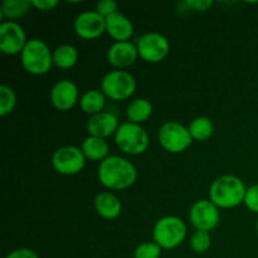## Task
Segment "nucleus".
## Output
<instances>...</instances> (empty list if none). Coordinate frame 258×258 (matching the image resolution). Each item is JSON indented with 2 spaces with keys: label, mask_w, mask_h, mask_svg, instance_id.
Segmentation results:
<instances>
[{
  "label": "nucleus",
  "mask_w": 258,
  "mask_h": 258,
  "mask_svg": "<svg viewBox=\"0 0 258 258\" xmlns=\"http://www.w3.org/2000/svg\"><path fill=\"white\" fill-rule=\"evenodd\" d=\"M97 176L105 188L110 190H125L134 185L138 178V170L127 159L111 155L100 163Z\"/></svg>",
  "instance_id": "1"
},
{
  "label": "nucleus",
  "mask_w": 258,
  "mask_h": 258,
  "mask_svg": "<svg viewBox=\"0 0 258 258\" xmlns=\"http://www.w3.org/2000/svg\"><path fill=\"white\" fill-rule=\"evenodd\" d=\"M247 188L243 181L234 175H222L209 188V201L218 208L229 209L244 202Z\"/></svg>",
  "instance_id": "2"
},
{
  "label": "nucleus",
  "mask_w": 258,
  "mask_h": 258,
  "mask_svg": "<svg viewBox=\"0 0 258 258\" xmlns=\"http://www.w3.org/2000/svg\"><path fill=\"white\" fill-rule=\"evenodd\" d=\"M20 62L28 73L43 76L50 71L53 66V55L43 40L29 39L20 53Z\"/></svg>",
  "instance_id": "3"
},
{
  "label": "nucleus",
  "mask_w": 258,
  "mask_h": 258,
  "mask_svg": "<svg viewBox=\"0 0 258 258\" xmlns=\"http://www.w3.org/2000/svg\"><path fill=\"white\" fill-rule=\"evenodd\" d=\"M186 237V226L179 217L166 216L158 219L153 229V238L163 249H174Z\"/></svg>",
  "instance_id": "4"
},
{
  "label": "nucleus",
  "mask_w": 258,
  "mask_h": 258,
  "mask_svg": "<svg viewBox=\"0 0 258 258\" xmlns=\"http://www.w3.org/2000/svg\"><path fill=\"white\" fill-rule=\"evenodd\" d=\"M115 143L122 153L127 155H140L149 146V135L141 125L123 122L115 134Z\"/></svg>",
  "instance_id": "5"
},
{
  "label": "nucleus",
  "mask_w": 258,
  "mask_h": 258,
  "mask_svg": "<svg viewBox=\"0 0 258 258\" xmlns=\"http://www.w3.org/2000/svg\"><path fill=\"white\" fill-rule=\"evenodd\" d=\"M136 90V81L126 71H111L101 81V91L106 97L113 101L127 100Z\"/></svg>",
  "instance_id": "6"
},
{
  "label": "nucleus",
  "mask_w": 258,
  "mask_h": 258,
  "mask_svg": "<svg viewBox=\"0 0 258 258\" xmlns=\"http://www.w3.org/2000/svg\"><path fill=\"white\" fill-rule=\"evenodd\" d=\"M158 140L166 151L179 154L191 145V136L188 127L175 121H169L161 125L158 133Z\"/></svg>",
  "instance_id": "7"
},
{
  "label": "nucleus",
  "mask_w": 258,
  "mask_h": 258,
  "mask_svg": "<svg viewBox=\"0 0 258 258\" xmlns=\"http://www.w3.org/2000/svg\"><path fill=\"white\" fill-rule=\"evenodd\" d=\"M86 165V156L82 149L77 146H62L52 155V166L62 175H76L81 173Z\"/></svg>",
  "instance_id": "8"
},
{
  "label": "nucleus",
  "mask_w": 258,
  "mask_h": 258,
  "mask_svg": "<svg viewBox=\"0 0 258 258\" xmlns=\"http://www.w3.org/2000/svg\"><path fill=\"white\" fill-rule=\"evenodd\" d=\"M139 57L148 63H159L165 59L170 50L166 37L156 32L146 33L136 40Z\"/></svg>",
  "instance_id": "9"
},
{
  "label": "nucleus",
  "mask_w": 258,
  "mask_h": 258,
  "mask_svg": "<svg viewBox=\"0 0 258 258\" xmlns=\"http://www.w3.org/2000/svg\"><path fill=\"white\" fill-rule=\"evenodd\" d=\"M189 221L197 231L211 232L221 221V213L216 204L208 199L196 202L189 211Z\"/></svg>",
  "instance_id": "10"
},
{
  "label": "nucleus",
  "mask_w": 258,
  "mask_h": 258,
  "mask_svg": "<svg viewBox=\"0 0 258 258\" xmlns=\"http://www.w3.org/2000/svg\"><path fill=\"white\" fill-rule=\"evenodd\" d=\"M27 43L25 30L17 22L7 20L0 24V49L4 54H20Z\"/></svg>",
  "instance_id": "11"
},
{
  "label": "nucleus",
  "mask_w": 258,
  "mask_h": 258,
  "mask_svg": "<svg viewBox=\"0 0 258 258\" xmlns=\"http://www.w3.org/2000/svg\"><path fill=\"white\" fill-rule=\"evenodd\" d=\"M73 28L76 34L82 39H97L106 32V19L96 10H87L76 17Z\"/></svg>",
  "instance_id": "12"
},
{
  "label": "nucleus",
  "mask_w": 258,
  "mask_h": 258,
  "mask_svg": "<svg viewBox=\"0 0 258 258\" xmlns=\"http://www.w3.org/2000/svg\"><path fill=\"white\" fill-rule=\"evenodd\" d=\"M80 102L78 88L72 81H58L50 90V103L58 111H68Z\"/></svg>",
  "instance_id": "13"
},
{
  "label": "nucleus",
  "mask_w": 258,
  "mask_h": 258,
  "mask_svg": "<svg viewBox=\"0 0 258 258\" xmlns=\"http://www.w3.org/2000/svg\"><path fill=\"white\" fill-rule=\"evenodd\" d=\"M108 63L116 68L130 67L139 58L136 43L128 42H115L106 53Z\"/></svg>",
  "instance_id": "14"
},
{
  "label": "nucleus",
  "mask_w": 258,
  "mask_h": 258,
  "mask_svg": "<svg viewBox=\"0 0 258 258\" xmlns=\"http://www.w3.org/2000/svg\"><path fill=\"white\" fill-rule=\"evenodd\" d=\"M118 123L117 117L111 112H100L97 115H93L88 118L87 128L90 136H95V138L106 139L111 135H115L117 131Z\"/></svg>",
  "instance_id": "15"
},
{
  "label": "nucleus",
  "mask_w": 258,
  "mask_h": 258,
  "mask_svg": "<svg viewBox=\"0 0 258 258\" xmlns=\"http://www.w3.org/2000/svg\"><path fill=\"white\" fill-rule=\"evenodd\" d=\"M106 19V33L116 42H128L134 34V25L131 20L122 13L116 12Z\"/></svg>",
  "instance_id": "16"
},
{
  "label": "nucleus",
  "mask_w": 258,
  "mask_h": 258,
  "mask_svg": "<svg viewBox=\"0 0 258 258\" xmlns=\"http://www.w3.org/2000/svg\"><path fill=\"white\" fill-rule=\"evenodd\" d=\"M95 209L100 217L105 219H116L122 212L121 202L115 194L102 191L95 198Z\"/></svg>",
  "instance_id": "17"
},
{
  "label": "nucleus",
  "mask_w": 258,
  "mask_h": 258,
  "mask_svg": "<svg viewBox=\"0 0 258 258\" xmlns=\"http://www.w3.org/2000/svg\"><path fill=\"white\" fill-rule=\"evenodd\" d=\"M82 151L85 154L86 159L92 161H103L108 158V144L105 139L95 138V136H88L82 143Z\"/></svg>",
  "instance_id": "18"
},
{
  "label": "nucleus",
  "mask_w": 258,
  "mask_h": 258,
  "mask_svg": "<svg viewBox=\"0 0 258 258\" xmlns=\"http://www.w3.org/2000/svg\"><path fill=\"white\" fill-rule=\"evenodd\" d=\"M106 105V96L103 95L102 91L90 90L86 91L80 98L81 110L85 113L93 116L102 112L103 107Z\"/></svg>",
  "instance_id": "19"
},
{
  "label": "nucleus",
  "mask_w": 258,
  "mask_h": 258,
  "mask_svg": "<svg viewBox=\"0 0 258 258\" xmlns=\"http://www.w3.org/2000/svg\"><path fill=\"white\" fill-rule=\"evenodd\" d=\"M151 113H153V105L150 103V101H148L146 98H136L127 106L126 117H127L128 122L140 125L150 117Z\"/></svg>",
  "instance_id": "20"
},
{
  "label": "nucleus",
  "mask_w": 258,
  "mask_h": 258,
  "mask_svg": "<svg viewBox=\"0 0 258 258\" xmlns=\"http://www.w3.org/2000/svg\"><path fill=\"white\" fill-rule=\"evenodd\" d=\"M53 64L62 70H70L77 63L78 52L73 45L62 44L52 52Z\"/></svg>",
  "instance_id": "21"
},
{
  "label": "nucleus",
  "mask_w": 258,
  "mask_h": 258,
  "mask_svg": "<svg viewBox=\"0 0 258 258\" xmlns=\"http://www.w3.org/2000/svg\"><path fill=\"white\" fill-rule=\"evenodd\" d=\"M188 130L193 140L206 141L213 135L214 125L209 117L199 116V117H196L189 123Z\"/></svg>",
  "instance_id": "22"
},
{
  "label": "nucleus",
  "mask_w": 258,
  "mask_h": 258,
  "mask_svg": "<svg viewBox=\"0 0 258 258\" xmlns=\"http://www.w3.org/2000/svg\"><path fill=\"white\" fill-rule=\"evenodd\" d=\"M32 8V2L30 0H5L2 3V17L4 19H18L27 14Z\"/></svg>",
  "instance_id": "23"
},
{
  "label": "nucleus",
  "mask_w": 258,
  "mask_h": 258,
  "mask_svg": "<svg viewBox=\"0 0 258 258\" xmlns=\"http://www.w3.org/2000/svg\"><path fill=\"white\" fill-rule=\"evenodd\" d=\"M17 105L15 92L8 86H0V116L5 117L14 110Z\"/></svg>",
  "instance_id": "24"
},
{
  "label": "nucleus",
  "mask_w": 258,
  "mask_h": 258,
  "mask_svg": "<svg viewBox=\"0 0 258 258\" xmlns=\"http://www.w3.org/2000/svg\"><path fill=\"white\" fill-rule=\"evenodd\" d=\"M212 246V237L209 232L196 231L190 237V248L196 253H206Z\"/></svg>",
  "instance_id": "25"
},
{
  "label": "nucleus",
  "mask_w": 258,
  "mask_h": 258,
  "mask_svg": "<svg viewBox=\"0 0 258 258\" xmlns=\"http://www.w3.org/2000/svg\"><path fill=\"white\" fill-rule=\"evenodd\" d=\"M161 247L156 244L155 242H145V243L139 244L134 252L135 258H160Z\"/></svg>",
  "instance_id": "26"
},
{
  "label": "nucleus",
  "mask_w": 258,
  "mask_h": 258,
  "mask_svg": "<svg viewBox=\"0 0 258 258\" xmlns=\"http://www.w3.org/2000/svg\"><path fill=\"white\" fill-rule=\"evenodd\" d=\"M244 206L253 213H258V184L247 188L246 197H244Z\"/></svg>",
  "instance_id": "27"
},
{
  "label": "nucleus",
  "mask_w": 258,
  "mask_h": 258,
  "mask_svg": "<svg viewBox=\"0 0 258 258\" xmlns=\"http://www.w3.org/2000/svg\"><path fill=\"white\" fill-rule=\"evenodd\" d=\"M96 12L103 18H107L117 12V3L113 0H101L96 4Z\"/></svg>",
  "instance_id": "28"
},
{
  "label": "nucleus",
  "mask_w": 258,
  "mask_h": 258,
  "mask_svg": "<svg viewBox=\"0 0 258 258\" xmlns=\"http://www.w3.org/2000/svg\"><path fill=\"white\" fill-rule=\"evenodd\" d=\"M184 4L189 9L197 10V12H206L213 5V2L212 0H186Z\"/></svg>",
  "instance_id": "29"
},
{
  "label": "nucleus",
  "mask_w": 258,
  "mask_h": 258,
  "mask_svg": "<svg viewBox=\"0 0 258 258\" xmlns=\"http://www.w3.org/2000/svg\"><path fill=\"white\" fill-rule=\"evenodd\" d=\"M30 2H32V7L42 12H50L58 5L57 0H30Z\"/></svg>",
  "instance_id": "30"
},
{
  "label": "nucleus",
  "mask_w": 258,
  "mask_h": 258,
  "mask_svg": "<svg viewBox=\"0 0 258 258\" xmlns=\"http://www.w3.org/2000/svg\"><path fill=\"white\" fill-rule=\"evenodd\" d=\"M5 258H39L33 249L30 248H18L10 252Z\"/></svg>",
  "instance_id": "31"
},
{
  "label": "nucleus",
  "mask_w": 258,
  "mask_h": 258,
  "mask_svg": "<svg viewBox=\"0 0 258 258\" xmlns=\"http://www.w3.org/2000/svg\"><path fill=\"white\" fill-rule=\"evenodd\" d=\"M256 231H257V234H258V221H257V224H256Z\"/></svg>",
  "instance_id": "32"
}]
</instances>
